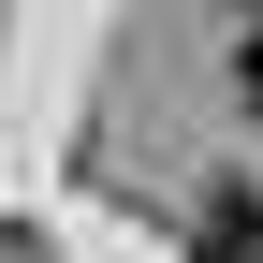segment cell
I'll return each instance as SVG.
<instances>
[{
  "instance_id": "cell-1",
  "label": "cell",
  "mask_w": 263,
  "mask_h": 263,
  "mask_svg": "<svg viewBox=\"0 0 263 263\" xmlns=\"http://www.w3.org/2000/svg\"><path fill=\"white\" fill-rule=\"evenodd\" d=\"M190 263H263V205L249 190H219V205L190 219Z\"/></svg>"
},
{
  "instance_id": "cell-2",
  "label": "cell",
  "mask_w": 263,
  "mask_h": 263,
  "mask_svg": "<svg viewBox=\"0 0 263 263\" xmlns=\"http://www.w3.org/2000/svg\"><path fill=\"white\" fill-rule=\"evenodd\" d=\"M234 103H249V117H263V15H249V29H234Z\"/></svg>"
}]
</instances>
